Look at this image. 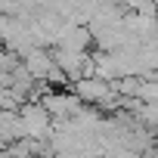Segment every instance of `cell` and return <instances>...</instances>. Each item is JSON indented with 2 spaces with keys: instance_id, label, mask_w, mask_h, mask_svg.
Listing matches in <instances>:
<instances>
[{
  "instance_id": "1",
  "label": "cell",
  "mask_w": 158,
  "mask_h": 158,
  "mask_svg": "<svg viewBox=\"0 0 158 158\" xmlns=\"http://www.w3.org/2000/svg\"><path fill=\"white\" fill-rule=\"evenodd\" d=\"M19 115V133L22 136H28V139H44L47 133H50V127H53V118H50V112L40 106V102H25L22 106V112H16Z\"/></svg>"
},
{
  "instance_id": "2",
  "label": "cell",
  "mask_w": 158,
  "mask_h": 158,
  "mask_svg": "<svg viewBox=\"0 0 158 158\" xmlns=\"http://www.w3.org/2000/svg\"><path fill=\"white\" fill-rule=\"evenodd\" d=\"M40 106L50 112V118H53V121H62V118L74 115L84 102L77 99V93H74V90H71V93H68V90H47V93H44V99H40Z\"/></svg>"
}]
</instances>
